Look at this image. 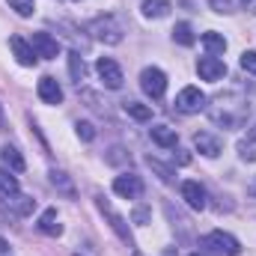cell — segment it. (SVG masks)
<instances>
[{"instance_id":"32","label":"cell","mask_w":256,"mask_h":256,"mask_svg":"<svg viewBox=\"0 0 256 256\" xmlns=\"http://www.w3.org/2000/svg\"><path fill=\"white\" fill-rule=\"evenodd\" d=\"M146 218H149L146 208H137V212H134V220H137V224H146Z\"/></svg>"},{"instance_id":"10","label":"cell","mask_w":256,"mask_h":256,"mask_svg":"<svg viewBox=\"0 0 256 256\" xmlns=\"http://www.w3.org/2000/svg\"><path fill=\"white\" fill-rule=\"evenodd\" d=\"M194 146H196L206 158H218V155H220V149H224L220 137H218V134H212V131H196V134H194Z\"/></svg>"},{"instance_id":"23","label":"cell","mask_w":256,"mask_h":256,"mask_svg":"<svg viewBox=\"0 0 256 256\" xmlns=\"http://www.w3.org/2000/svg\"><path fill=\"white\" fill-rule=\"evenodd\" d=\"M146 161H149V167H152V170L158 173V179H161V182H167V185L173 182V176H176V173H173V167H167V164H161L158 158H146Z\"/></svg>"},{"instance_id":"11","label":"cell","mask_w":256,"mask_h":256,"mask_svg":"<svg viewBox=\"0 0 256 256\" xmlns=\"http://www.w3.org/2000/svg\"><path fill=\"white\" fill-rule=\"evenodd\" d=\"M179 191H182V200H185L191 208H196V212H200V208H206V188H202L200 182L188 179V182H182V188H179Z\"/></svg>"},{"instance_id":"16","label":"cell","mask_w":256,"mask_h":256,"mask_svg":"<svg viewBox=\"0 0 256 256\" xmlns=\"http://www.w3.org/2000/svg\"><path fill=\"white\" fill-rule=\"evenodd\" d=\"M202 45H206V51H208L212 57H220V54L226 51V39H224L220 33H214V30L202 33Z\"/></svg>"},{"instance_id":"35","label":"cell","mask_w":256,"mask_h":256,"mask_svg":"<svg viewBox=\"0 0 256 256\" xmlns=\"http://www.w3.org/2000/svg\"><path fill=\"white\" fill-rule=\"evenodd\" d=\"M191 256H200V254H191Z\"/></svg>"},{"instance_id":"15","label":"cell","mask_w":256,"mask_h":256,"mask_svg":"<svg viewBox=\"0 0 256 256\" xmlns=\"http://www.w3.org/2000/svg\"><path fill=\"white\" fill-rule=\"evenodd\" d=\"M39 230H42L45 236H60V232H63V224H60V218H57V208H45V212H42Z\"/></svg>"},{"instance_id":"31","label":"cell","mask_w":256,"mask_h":256,"mask_svg":"<svg viewBox=\"0 0 256 256\" xmlns=\"http://www.w3.org/2000/svg\"><path fill=\"white\" fill-rule=\"evenodd\" d=\"M242 3V9H248L250 15H256V0H238Z\"/></svg>"},{"instance_id":"5","label":"cell","mask_w":256,"mask_h":256,"mask_svg":"<svg viewBox=\"0 0 256 256\" xmlns=\"http://www.w3.org/2000/svg\"><path fill=\"white\" fill-rule=\"evenodd\" d=\"M96 72H98V78H102V84L108 86V90H120L122 86V68L116 66V60H110V57H102L98 63H96Z\"/></svg>"},{"instance_id":"3","label":"cell","mask_w":256,"mask_h":256,"mask_svg":"<svg viewBox=\"0 0 256 256\" xmlns=\"http://www.w3.org/2000/svg\"><path fill=\"white\" fill-rule=\"evenodd\" d=\"M96 206H98V212H102V214H108L110 230H114V232L126 242L128 248H134V238H131V232H128V226H126V218H122V214H120V212H116V208L104 200V196H96Z\"/></svg>"},{"instance_id":"1","label":"cell","mask_w":256,"mask_h":256,"mask_svg":"<svg viewBox=\"0 0 256 256\" xmlns=\"http://www.w3.org/2000/svg\"><path fill=\"white\" fill-rule=\"evenodd\" d=\"M140 90H143L149 98H161V96L167 92V74H164L161 68H155V66L143 68V72H140Z\"/></svg>"},{"instance_id":"13","label":"cell","mask_w":256,"mask_h":256,"mask_svg":"<svg viewBox=\"0 0 256 256\" xmlns=\"http://www.w3.org/2000/svg\"><path fill=\"white\" fill-rule=\"evenodd\" d=\"M36 92H39V98H42L45 104H60V102H63V86H60L54 78H42L39 86H36Z\"/></svg>"},{"instance_id":"34","label":"cell","mask_w":256,"mask_h":256,"mask_svg":"<svg viewBox=\"0 0 256 256\" xmlns=\"http://www.w3.org/2000/svg\"><path fill=\"white\" fill-rule=\"evenodd\" d=\"M248 194H250V196H256V179L250 182V185H248Z\"/></svg>"},{"instance_id":"25","label":"cell","mask_w":256,"mask_h":256,"mask_svg":"<svg viewBox=\"0 0 256 256\" xmlns=\"http://www.w3.org/2000/svg\"><path fill=\"white\" fill-rule=\"evenodd\" d=\"M12 202H15V212H18V214H30V212H33V206H36L30 196H21V194H15V196H12Z\"/></svg>"},{"instance_id":"29","label":"cell","mask_w":256,"mask_h":256,"mask_svg":"<svg viewBox=\"0 0 256 256\" xmlns=\"http://www.w3.org/2000/svg\"><path fill=\"white\" fill-rule=\"evenodd\" d=\"M208 6L214 12H220V15H230L232 12V0H208Z\"/></svg>"},{"instance_id":"19","label":"cell","mask_w":256,"mask_h":256,"mask_svg":"<svg viewBox=\"0 0 256 256\" xmlns=\"http://www.w3.org/2000/svg\"><path fill=\"white\" fill-rule=\"evenodd\" d=\"M122 108H126L128 116H131V120H137V122L152 120V108H149V104H140V102H126Z\"/></svg>"},{"instance_id":"12","label":"cell","mask_w":256,"mask_h":256,"mask_svg":"<svg viewBox=\"0 0 256 256\" xmlns=\"http://www.w3.org/2000/svg\"><path fill=\"white\" fill-rule=\"evenodd\" d=\"M9 48H12L15 60H18L21 66H36V60H39V57H36V51H33V45H30V42H24L21 36H12V39H9Z\"/></svg>"},{"instance_id":"18","label":"cell","mask_w":256,"mask_h":256,"mask_svg":"<svg viewBox=\"0 0 256 256\" xmlns=\"http://www.w3.org/2000/svg\"><path fill=\"white\" fill-rule=\"evenodd\" d=\"M143 15L146 18H164L170 12V0H143Z\"/></svg>"},{"instance_id":"17","label":"cell","mask_w":256,"mask_h":256,"mask_svg":"<svg viewBox=\"0 0 256 256\" xmlns=\"http://www.w3.org/2000/svg\"><path fill=\"white\" fill-rule=\"evenodd\" d=\"M0 155H3V164H6L12 173H21V170L27 167V164H24V158H21V152H18L15 146H3V152H0Z\"/></svg>"},{"instance_id":"27","label":"cell","mask_w":256,"mask_h":256,"mask_svg":"<svg viewBox=\"0 0 256 256\" xmlns=\"http://www.w3.org/2000/svg\"><path fill=\"white\" fill-rule=\"evenodd\" d=\"M78 137H80V140H86V143H90V140H96V128H92V122H78Z\"/></svg>"},{"instance_id":"28","label":"cell","mask_w":256,"mask_h":256,"mask_svg":"<svg viewBox=\"0 0 256 256\" xmlns=\"http://www.w3.org/2000/svg\"><path fill=\"white\" fill-rule=\"evenodd\" d=\"M242 68L250 72V74H256V51H244V54H242Z\"/></svg>"},{"instance_id":"4","label":"cell","mask_w":256,"mask_h":256,"mask_svg":"<svg viewBox=\"0 0 256 256\" xmlns=\"http://www.w3.org/2000/svg\"><path fill=\"white\" fill-rule=\"evenodd\" d=\"M206 248H212V250H218V254H224V256H238L242 254L238 238L230 236V232H224V230L208 232V236H206Z\"/></svg>"},{"instance_id":"9","label":"cell","mask_w":256,"mask_h":256,"mask_svg":"<svg viewBox=\"0 0 256 256\" xmlns=\"http://www.w3.org/2000/svg\"><path fill=\"white\" fill-rule=\"evenodd\" d=\"M196 72H200V78L202 80H220L224 74H226V63L220 60V57H200L196 60Z\"/></svg>"},{"instance_id":"8","label":"cell","mask_w":256,"mask_h":256,"mask_svg":"<svg viewBox=\"0 0 256 256\" xmlns=\"http://www.w3.org/2000/svg\"><path fill=\"white\" fill-rule=\"evenodd\" d=\"M30 45H33L36 57H42V60H54V57L60 54V42H57L51 33H33Z\"/></svg>"},{"instance_id":"6","label":"cell","mask_w":256,"mask_h":256,"mask_svg":"<svg viewBox=\"0 0 256 256\" xmlns=\"http://www.w3.org/2000/svg\"><path fill=\"white\" fill-rule=\"evenodd\" d=\"M176 108L182 114H200L206 108V96L196 90V86H185L179 96H176Z\"/></svg>"},{"instance_id":"26","label":"cell","mask_w":256,"mask_h":256,"mask_svg":"<svg viewBox=\"0 0 256 256\" xmlns=\"http://www.w3.org/2000/svg\"><path fill=\"white\" fill-rule=\"evenodd\" d=\"M9 6L21 15V18H27V15H33V6H36V0H9Z\"/></svg>"},{"instance_id":"24","label":"cell","mask_w":256,"mask_h":256,"mask_svg":"<svg viewBox=\"0 0 256 256\" xmlns=\"http://www.w3.org/2000/svg\"><path fill=\"white\" fill-rule=\"evenodd\" d=\"M238 155H242L244 161H256V137H250V140H242V143H238Z\"/></svg>"},{"instance_id":"36","label":"cell","mask_w":256,"mask_h":256,"mask_svg":"<svg viewBox=\"0 0 256 256\" xmlns=\"http://www.w3.org/2000/svg\"><path fill=\"white\" fill-rule=\"evenodd\" d=\"M134 256H140V254H134Z\"/></svg>"},{"instance_id":"7","label":"cell","mask_w":256,"mask_h":256,"mask_svg":"<svg viewBox=\"0 0 256 256\" xmlns=\"http://www.w3.org/2000/svg\"><path fill=\"white\" fill-rule=\"evenodd\" d=\"M114 191L120 194L122 200H137V196L143 194V182H140V176H134V173H122V176L114 179Z\"/></svg>"},{"instance_id":"30","label":"cell","mask_w":256,"mask_h":256,"mask_svg":"<svg viewBox=\"0 0 256 256\" xmlns=\"http://www.w3.org/2000/svg\"><path fill=\"white\" fill-rule=\"evenodd\" d=\"M51 182H54V185H60V188H63L66 194H72V185L66 182V176H63V173H57V170H54V173H51Z\"/></svg>"},{"instance_id":"21","label":"cell","mask_w":256,"mask_h":256,"mask_svg":"<svg viewBox=\"0 0 256 256\" xmlns=\"http://www.w3.org/2000/svg\"><path fill=\"white\" fill-rule=\"evenodd\" d=\"M68 74H72V80H84V74H86V66H84V57L80 54H68Z\"/></svg>"},{"instance_id":"2","label":"cell","mask_w":256,"mask_h":256,"mask_svg":"<svg viewBox=\"0 0 256 256\" xmlns=\"http://www.w3.org/2000/svg\"><path fill=\"white\" fill-rule=\"evenodd\" d=\"M90 33L98 42H104V45H120L122 42V30H120V24L114 18H96V21H90Z\"/></svg>"},{"instance_id":"33","label":"cell","mask_w":256,"mask_h":256,"mask_svg":"<svg viewBox=\"0 0 256 256\" xmlns=\"http://www.w3.org/2000/svg\"><path fill=\"white\" fill-rule=\"evenodd\" d=\"M9 254V244H6V238H0V256Z\"/></svg>"},{"instance_id":"14","label":"cell","mask_w":256,"mask_h":256,"mask_svg":"<svg viewBox=\"0 0 256 256\" xmlns=\"http://www.w3.org/2000/svg\"><path fill=\"white\" fill-rule=\"evenodd\" d=\"M149 134H152V140H155L158 146H164V149H176V143H179L176 128H170V126H152Z\"/></svg>"},{"instance_id":"22","label":"cell","mask_w":256,"mask_h":256,"mask_svg":"<svg viewBox=\"0 0 256 256\" xmlns=\"http://www.w3.org/2000/svg\"><path fill=\"white\" fill-rule=\"evenodd\" d=\"M0 191L6 194V196H15V194L21 191V188H18V179H15L9 170H3V167H0Z\"/></svg>"},{"instance_id":"20","label":"cell","mask_w":256,"mask_h":256,"mask_svg":"<svg viewBox=\"0 0 256 256\" xmlns=\"http://www.w3.org/2000/svg\"><path fill=\"white\" fill-rule=\"evenodd\" d=\"M173 42H179V45H194V27L188 21H179L176 27H173Z\"/></svg>"}]
</instances>
